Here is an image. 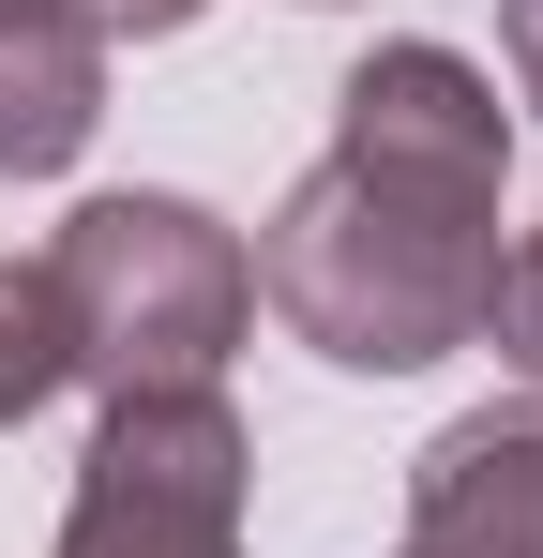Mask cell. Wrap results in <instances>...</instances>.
<instances>
[{
  "instance_id": "1",
  "label": "cell",
  "mask_w": 543,
  "mask_h": 558,
  "mask_svg": "<svg viewBox=\"0 0 543 558\" xmlns=\"http://www.w3.org/2000/svg\"><path fill=\"white\" fill-rule=\"evenodd\" d=\"M498 182L514 121L452 46H377L333 92V167H302L257 227V302L348 377L452 363L498 287Z\"/></svg>"
},
{
  "instance_id": "2",
  "label": "cell",
  "mask_w": 543,
  "mask_h": 558,
  "mask_svg": "<svg viewBox=\"0 0 543 558\" xmlns=\"http://www.w3.org/2000/svg\"><path fill=\"white\" fill-rule=\"evenodd\" d=\"M46 287H61L76 377H106V392H212L242 317H257L242 242L196 196H90L46 242Z\"/></svg>"
},
{
  "instance_id": "3",
  "label": "cell",
  "mask_w": 543,
  "mask_h": 558,
  "mask_svg": "<svg viewBox=\"0 0 543 558\" xmlns=\"http://www.w3.org/2000/svg\"><path fill=\"white\" fill-rule=\"evenodd\" d=\"M242 483L257 453H242L227 392H106L61 558H242Z\"/></svg>"
},
{
  "instance_id": "4",
  "label": "cell",
  "mask_w": 543,
  "mask_h": 558,
  "mask_svg": "<svg viewBox=\"0 0 543 558\" xmlns=\"http://www.w3.org/2000/svg\"><path fill=\"white\" fill-rule=\"evenodd\" d=\"M408 558H543V392L408 453Z\"/></svg>"
},
{
  "instance_id": "5",
  "label": "cell",
  "mask_w": 543,
  "mask_h": 558,
  "mask_svg": "<svg viewBox=\"0 0 543 558\" xmlns=\"http://www.w3.org/2000/svg\"><path fill=\"white\" fill-rule=\"evenodd\" d=\"M106 121V31L76 0L61 15H15L0 31V182H61Z\"/></svg>"
},
{
  "instance_id": "6",
  "label": "cell",
  "mask_w": 543,
  "mask_h": 558,
  "mask_svg": "<svg viewBox=\"0 0 543 558\" xmlns=\"http://www.w3.org/2000/svg\"><path fill=\"white\" fill-rule=\"evenodd\" d=\"M76 377V332H61V287H46V257H0V438L46 408Z\"/></svg>"
},
{
  "instance_id": "7",
  "label": "cell",
  "mask_w": 543,
  "mask_h": 558,
  "mask_svg": "<svg viewBox=\"0 0 543 558\" xmlns=\"http://www.w3.org/2000/svg\"><path fill=\"white\" fill-rule=\"evenodd\" d=\"M483 332H498V363L543 392V227L514 242V257H498V287H483Z\"/></svg>"
},
{
  "instance_id": "8",
  "label": "cell",
  "mask_w": 543,
  "mask_h": 558,
  "mask_svg": "<svg viewBox=\"0 0 543 558\" xmlns=\"http://www.w3.org/2000/svg\"><path fill=\"white\" fill-rule=\"evenodd\" d=\"M90 31H106V46H152V31H196V15H212V0H76Z\"/></svg>"
},
{
  "instance_id": "9",
  "label": "cell",
  "mask_w": 543,
  "mask_h": 558,
  "mask_svg": "<svg viewBox=\"0 0 543 558\" xmlns=\"http://www.w3.org/2000/svg\"><path fill=\"white\" fill-rule=\"evenodd\" d=\"M498 46H514V92L543 106V0H498Z\"/></svg>"
},
{
  "instance_id": "10",
  "label": "cell",
  "mask_w": 543,
  "mask_h": 558,
  "mask_svg": "<svg viewBox=\"0 0 543 558\" xmlns=\"http://www.w3.org/2000/svg\"><path fill=\"white\" fill-rule=\"evenodd\" d=\"M15 15H61V0H0V31H15Z\"/></svg>"
}]
</instances>
